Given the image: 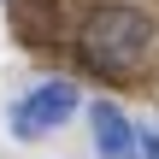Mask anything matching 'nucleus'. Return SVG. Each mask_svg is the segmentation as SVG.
<instances>
[{
    "instance_id": "f257e3e1",
    "label": "nucleus",
    "mask_w": 159,
    "mask_h": 159,
    "mask_svg": "<svg viewBox=\"0 0 159 159\" xmlns=\"http://www.w3.org/2000/svg\"><path fill=\"white\" fill-rule=\"evenodd\" d=\"M77 41H83V59L89 65H100V71H136L148 59V47H153V18L142 6L112 0V6H94L83 18V35Z\"/></svg>"
},
{
    "instance_id": "f03ea898",
    "label": "nucleus",
    "mask_w": 159,
    "mask_h": 159,
    "mask_svg": "<svg viewBox=\"0 0 159 159\" xmlns=\"http://www.w3.org/2000/svg\"><path fill=\"white\" fill-rule=\"evenodd\" d=\"M77 106H83V94H77V83H30V94L12 106V136H47V130H59L65 118H77Z\"/></svg>"
},
{
    "instance_id": "7ed1b4c3",
    "label": "nucleus",
    "mask_w": 159,
    "mask_h": 159,
    "mask_svg": "<svg viewBox=\"0 0 159 159\" xmlns=\"http://www.w3.org/2000/svg\"><path fill=\"white\" fill-rule=\"evenodd\" d=\"M89 124H94V153L100 159H148V136L124 118L118 100H94L89 106Z\"/></svg>"
},
{
    "instance_id": "20e7f679",
    "label": "nucleus",
    "mask_w": 159,
    "mask_h": 159,
    "mask_svg": "<svg viewBox=\"0 0 159 159\" xmlns=\"http://www.w3.org/2000/svg\"><path fill=\"white\" fill-rule=\"evenodd\" d=\"M148 159H159V124L148 130Z\"/></svg>"
}]
</instances>
